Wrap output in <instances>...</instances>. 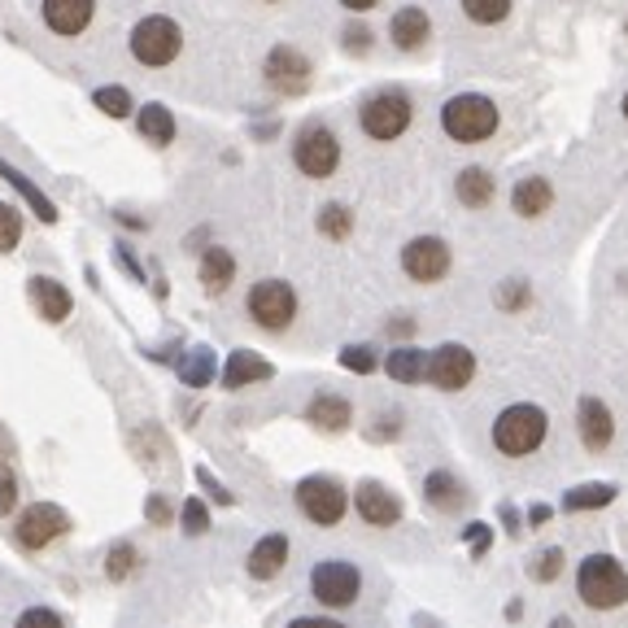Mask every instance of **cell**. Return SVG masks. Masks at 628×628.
<instances>
[{
  "instance_id": "obj_1",
  "label": "cell",
  "mask_w": 628,
  "mask_h": 628,
  "mask_svg": "<svg viewBox=\"0 0 628 628\" xmlns=\"http://www.w3.org/2000/svg\"><path fill=\"white\" fill-rule=\"evenodd\" d=\"M546 432H550V419L533 402H515L493 419V445L507 458H528L533 450H542Z\"/></svg>"
},
{
  "instance_id": "obj_2",
  "label": "cell",
  "mask_w": 628,
  "mask_h": 628,
  "mask_svg": "<svg viewBox=\"0 0 628 628\" xmlns=\"http://www.w3.org/2000/svg\"><path fill=\"white\" fill-rule=\"evenodd\" d=\"M577 594L594 612H616L628 603V572L612 555H590L577 568Z\"/></svg>"
},
{
  "instance_id": "obj_3",
  "label": "cell",
  "mask_w": 628,
  "mask_h": 628,
  "mask_svg": "<svg viewBox=\"0 0 628 628\" xmlns=\"http://www.w3.org/2000/svg\"><path fill=\"white\" fill-rule=\"evenodd\" d=\"M441 131L458 144H480L498 131V105L480 92H458L441 105Z\"/></svg>"
},
{
  "instance_id": "obj_4",
  "label": "cell",
  "mask_w": 628,
  "mask_h": 628,
  "mask_svg": "<svg viewBox=\"0 0 628 628\" xmlns=\"http://www.w3.org/2000/svg\"><path fill=\"white\" fill-rule=\"evenodd\" d=\"M358 123L371 140H397L415 123V101L402 88H380L358 105Z\"/></svg>"
},
{
  "instance_id": "obj_5",
  "label": "cell",
  "mask_w": 628,
  "mask_h": 628,
  "mask_svg": "<svg viewBox=\"0 0 628 628\" xmlns=\"http://www.w3.org/2000/svg\"><path fill=\"white\" fill-rule=\"evenodd\" d=\"M179 48H184V31H179V22L166 18V13L140 18V22L131 26V57H136L140 66H149V70L171 66V61L179 57Z\"/></svg>"
},
{
  "instance_id": "obj_6",
  "label": "cell",
  "mask_w": 628,
  "mask_h": 628,
  "mask_svg": "<svg viewBox=\"0 0 628 628\" xmlns=\"http://www.w3.org/2000/svg\"><path fill=\"white\" fill-rule=\"evenodd\" d=\"M293 162L306 179H327L340 166V140L327 123H306L293 140Z\"/></svg>"
},
{
  "instance_id": "obj_7",
  "label": "cell",
  "mask_w": 628,
  "mask_h": 628,
  "mask_svg": "<svg viewBox=\"0 0 628 628\" xmlns=\"http://www.w3.org/2000/svg\"><path fill=\"white\" fill-rule=\"evenodd\" d=\"M245 311H249V318H254L258 327L284 332V327L298 318V293H293V284H284V280H258V284L249 289Z\"/></svg>"
},
{
  "instance_id": "obj_8",
  "label": "cell",
  "mask_w": 628,
  "mask_h": 628,
  "mask_svg": "<svg viewBox=\"0 0 628 628\" xmlns=\"http://www.w3.org/2000/svg\"><path fill=\"white\" fill-rule=\"evenodd\" d=\"M298 507H302V515L318 524V528H336L340 520H345V511H349V498H345V489L332 480V476H306L302 485H298Z\"/></svg>"
},
{
  "instance_id": "obj_9",
  "label": "cell",
  "mask_w": 628,
  "mask_h": 628,
  "mask_svg": "<svg viewBox=\"0 0 628 628\" xmlns=\"http://www.w3.org/2000/svg\"><path fill=\"white\" fill-rule=\"evenodd\" d=\"M311 594L323 603V607H332V612L353 607V603H358V594H362V577H358V568H353V563L327 559V563H318V568L311 572Z\"/></svg>"
},
{
  "instance_id": "obj_10",
  "label": "cell",
  "mask_w": 628,
  "mask_h": 628,
  "mask_svg": "<svg viewBox=\"0 0 628 628\" xmlns=\"http://www.w3.org/2000/svg\"><path fill=\"white\" fill-rule=\"evenodd\" d=\"M66 533H70V515H66L57 502H35V507H26V511L18 515V524H13V537H18L22 550H44L48 542H57V537H66Z\"/></svg>"
},
{
  "instance_id": "obj_11",
  "label": "cell",
  "mask_w": 628,
  "mask_h": 628,
  "mask_svg": "<svg viewBox=\"0 0 628 628\" xmlns=\"http://www.w3.org/2000/svg\"><path fill=\"white\" fill-rule=\"evenodd\" d=\"M450 245L445 241H437V236H415V241H406V249H402V271L415 280V284H437V280H445L450 276Z\"/></svg>"
},
{
  "instance_id": "obj_12",
  "label": "cell",
  "mask_w": 628,
  "mask_h": 628,
  "mask_svg": "<svg viewBox=\"0 0 628 628\" xmlns=\"http://www.w3.org/2000/svg\"><path fill=\"white\" fill-rule=\"evenodd\" d=\"M428 380H432L441 393L467 388V384L476 380V353H472L467 345H458V340L432 349V353H428Z\"/></svg>"
},
{
  "instance_id": "obj_13",
  "label": "cell",
  "mask_w": 628,
  "mask_h": 628,
  "mask_svg": "<svg viewBox=\"0 0 628 628\" xmlns=\"http://www.w3.org/2000/svg\"><path fill=\"white\" fill-rule=\"evenodd\" d=\"M263 74H267V83H271L276 92H284V96H302V92L311 88V61H306V53H298L293 44H276V48L267 53V61H263Z\"/></svg>"
},
{
  "instance_id": "obj_14",
  "label": "cell",
  "mask_w": 628,
  "mask_h": 628,
  "mask_svg": "<svg viewBox=\"0 0 628 628\" xmlns=\"http://www.w3.org/2000/svg\"><path fill=\"white\" fill-rule=\"evenodd\" d=\"M353 507H358V515H362L371 528H393V524L402 520V502H397L384 485H375V480H362V485H358Z\"/></svg>"
},
{
  "instance_id": "obj_15",
  "label": "cell",
  "mask_w": 628,
  "mask_h": 628,
  "mask_svg": "<svg viewBox=\"0 0 628 628\" xmlns=\"http://www.w3.org/2000/svg\"><path fill=\"white\" fill-rule=\"evenodd\" d=\"M577 432H581L585 450H607V445H612V437H616V419H612L607 402H598V397H581V406H577Z\"/></svg>"
},
{
  "instance_id": "obj_16",
  "label": "cell",
  "mask_w": 628,
  "mask_h": 628,
  "mask_svg": "<svg viewBox=\"0 0 628 628\" xmlns=\"http://www.w3.org/2000/svg\"><path fill=\"white\" fill-rule=\"evenodd\" d=\"M428 35H432V18H428V9H419V4H402V9L388 18V39H393L402 53L423 48Z\"/></svg>"
},
{
  "instance_id": "obj_17",
  "label": "cell",
  "mask_w": 628,
  "mask_h": 628,
  "mask_svg": "<svg viewBox=\"0 0 628 628\" xmlns=\"http://www.w3.org/2000/svg\"><path fill=\"white\" fill-rule=\"evenodd\" d=\"M39 13H44V26L53 35H79V31H88L96 0H44Z\"/></svg>"
},
{
  "instance_id": "obj_18",
  "label": "cell",
  "mask_w": 628,
  "mask_h": 628,
  "mask_svg": "<svg viewBox=\"0 0 628 628\" xmlns=\"http://www.w3.org/2000/svg\"><path fill=\"white\" fill-rule=\"evenodd\" d=\"M31 302H35V311L39 318H48V323H61L66 314L74 311V302H70V289L61 284V280H48V276H35L31 284Z\"/></svg>"
},
{
  "instance_id": "obj_19",
  "label": "cell",
  "mask_w": 628,
  "mask_h": 628,
  "mask_svg": "<svg viewBox=\"0 0 628 628\" xmlns=\"http://www.w3.org/2000/svg\"><path fill=\"white\" fill-rule=\"evenodd\" d=\"M511 206H515V214H520V219H542V214L555 206V188H550V179H542V175L520 179V184L511 188Z\"/></svg>"
},
{
  "instance_id": "obj_20",
  "label": "cell",
  "mask_w": 628,
  "mask_h": 628,
  "mask_svg": "<svg viewBox=\"0 0 628 628\" xmlns=\"http://www.w3.org/2000/svg\"><path fill=\"white\" fill-rule=\"evenodd\" d=\"M284 563H289V537H284V533H271V537H263V542L249 550V577H254V581L280 577Z\"/></svg>"
},
{
  "instance_id": "obj_21",
  "label": "cell",
  "mask_w": 628,
  "mask_h": 628,
  "mask_svg": "<svg viewBox=\"0 0 628 628\" xmlns=\"http://www.w3.org/2000/svg\"><path fill=\"white\" fill-rule=\"evenodd\" d=\"M271 375H276L271 362H267L263 353H254V349H236V353L228 358V367H223V384H228V388L263 384V380H271Z\"/></svg>"
},
{
  "instance_id": "obj_22",
  "label": "cell",
  "mask_w": 628,
  "mask_h": 628,
  "mask_svg": "<svg viewBox=\"0 0 628 628\" xmlns=\"http://www.w3.org/2000/svg\"><path fill=\"white\" fill-rule=\"evenodd\" d=\"M423 498H428V507H432V511L454 515V511H463L467 489H463V480H458L454 472H432V476L423 480Z\"/></svg>"
},
{
  "instance_id": "obj_23",
  "label": "cell",
  "mask_w": 628,
  "mask_h": 628,
  "mask_svg": "<svg viewBox=\"0 0 628 628\" xmlns=\"http://www.w3.org/2000/svg\"><path fill=\"white\" fill-rule=\"evenodd\" d=\"M306 419L323 432H345L349 419H353V406L340 397V393H318L311 406H306Z\"/></svg>"
},
{
  "instance_id": "obj_24",
  "label": "cell",
  "mask_w": 628,
  "mask_h": 628,
  "mask_svg": "<svg viewBox=\"0 0 628 628\" xmlns=\"http://www.w3.org/2000/svg\"><path fill=\"white\" fill-rule=\"evenodd\" d=\"M454 193H458V201H463L467 210H485V206L493 201V175H489L485 166H467V171H458Z\"/></svg>"
},
{
  "instance_id": "obj_25",
  "label": "cell",
  "mask_w": 628,
  "mask_h": 628,
  "mask_svg": "<svg viewBox=\"0 0 628 628\" xmlns=\"http://www.w3.org/2000/svg\"><path fill=\"white\" fill-rule=\"evenodd\" d=\"M232 280H236V258H232L228 249H219V245L206 249V254H201V289L219 298V293H228Z\"/></svg>"
},
{
  "instance_id": "obj_26",
  "label": "cell",
  "mask_w": 628,
  "mask_h": 628,
  "mask_svg": "<svg viewBox=\"0 0 628 628\" xmlns=\"http://www.w3.org/2000/svg\"><path fill=\"white\" fill-rule=\"evenodd\" d=\"M384 371H388L397 384H419V380H428V353L415 349V345H397V349L384 358Z\"/></svg>"
},
{
  "instance_id": "obj_27",
  "label": "cell",
  "mask_w": 628,
  "mask_h": 628,
  "mask_svg": "<svg viewBox=\"0 0 628 628\" xmlns=\"http://www.w3.org/2000/svg\"><path fill=\"white\" fill-rule=\"evenodd\" d=\"M0 179H4V184H13V193H18V197L39 214V223H57V206H53V201H48V197H44V193L22 175V171H18V166H9L4 158H0Z\"/></svg>"
},
{
  "instance_id": "obj_28",
  "label": "cell",
  "mask_w": 628,
  "mask_h": 628,
  "mask_svg": "<svg viewBox=\"0 0 628 628\" xmlns=\"http://www.w3.org/2000/svg\"><path fill=\"white\" fill-rule=\"evenodd\" d=\"M136 127H140V136H144L149 144H158V149H166V144L175 140V114H171L166 105H144V109L136 114Z\"/></svg>"
},
{
  "instance_id": "obj_29",
  "label": "cell",
  "mask_w": 628,
  "mask_h": 628,
  "mask_svg": "<svg viewBox=\"0 0 628 628\" xmlns=\"http://www.w3.org/2000/svg\"><path fill=\"white\" fill-rule=\"evenodd\" d=\"M616 502V485H577V489H568V498H563V507L568 511H603V507H612Z\"/></svg>"
},
{
  "instance_id": "obj_30",
  "label": "cell",
  "mask_w": 628,
  "mask_h": 628,
  "mask_svg": "<svg viewBox=\"0 0 628 628\" xmlns=\"http://www.w3.org/2000/svg\"><path fill=\"white\" fill-rule=\"evenodd\" d=\"M458 9H463V18L476 22V26H498V22L511 18L515 0H458Z\"/></svg>"
},
{
  "instance_id": "obj_31",
  "label": "cell",
  "mask_w": 628,
  "mask_h": 628,
  "mask_svg": "<svg viewBox=\"0 0 628 628\" xmlns=\"http://www.w3.org/2000/svg\"><path fill=\"white\" fill-rule=\"evenodd\" d=\"M179 380L188 388H206L214 380V353L210 349H193L188 358H179Z\"/></svg>"
},
{
  "instance_id": "obj_32",
  "label": "cell",
  "mask_w": 628,
  "mask_h": 628,
  "mask_svg": "<svg viewBox=\"0 0 628 628\" xmlns=\"http://www.w3.org/2000/svg\"><path fill=\"white\" fill-rule=\"evenodd\" d=\"M318 232H323L327 241H345V236L353 232V214H349V206H340V201L323 206V210H318Z\"/></svg>"
},
{
  "instance_id": "obj_33",
  "label": "cell",
  "mask_w": 628,
  "mask_h": 628,
  "mask_svg": "<svg viewBox=\"0 0 628 628\" xmlns=\"http://www.w3.org/2000/svg\"><path fill=\"white\" fill-rule=\"evenodd\" d=\"M92 105H96L101 114H109V118H127V114H131V92H127V88H96V92H92Z\"/></svg>"
},
{
  "instance_id": "obj_34",
  "label": "cell",
  "mask_w": 628,
  "mask_h": 628,
  "mask_svg": "<svg viewBox=\"0 0 628 628\" xmlns=\"http://www.w3.org/2000/svg\"><path fill=\"white\" fill-rule=\"evenodd\" d=\"M136 563H140V559H136V546L118 542V546L109 550V559H105V577H109V581H127V577L136 572Z\"/></svg>"
},
{
  "instance_id": "obj_35",
  "label": "cell",
  "mask_w": 628,
  "mask_h": 628,
  "mask_svg": "<svg viewBox=\"0 0 628 628\" xmlns=\"http://www.w3.org/2000/svg\"><path fill=\"white\" fill-rule=\"evenodd\" d=\"M375 362H380V358H375V349H371V345H345V349H340V367H345V371L371 375V371H375Z\"/></svg>"
},
{
  "instance_id": "obj_36",
  "label": "cell",
  "mask_w": 628,
  "mask_h": 628,
  "mask_svg": "<svg viewBox=\"0 0 628 628\" xmlns=\"http://www.w3.org/2000/svg\"><path fill=\"white\" fill-rule=\"evenodd\" d=\"M18 241H22V219L9 201H0V254H9Z\"/></svg>"
},
{
  "instance_id": "obj_37",
  "label": "cell",
  "mask_w": 628,
  "mask_h": 628,
  "mask_svg": "<svg viewBox=\"0 0 628 628\" xmlns=\"http://www.w3.org/2000/svg\"><path fill=\"white\" fill-rule=\"evenodd\" d=\"M206 528H210L206 502H201V498H188V502H184V533H188V537H201Z\"/></svg>"
},
{
  "instance_id": "obj_38",
  "label": "cell",
  "mask_w": 628,
  "mask_h": 628,
  "mask_svg": "<svg viewBox=\"0 0 628 628\" xmlns=\"http://www.w3.org/2000/svg\"><path fill=\"white\" fill-rule=\"evenodd\" d=\"M528 572H533V581H542V585H546V581H555V577L563 572V550H542V555L533 559V568H528Z\"/></svg>"
},
{
  "instance_id": "obj_39",
  "label": "cell",
  "mask_w": 628,
  "mask_h": 628,
  "mask_svg": "<svg viewBox=\"0 0 628 628\" xmlns=\"http://www.w3.org/2000/svg\"><path fill=\"white\" fill-rule=\"evenodd\" d=\"M18 628H66V625H61V616L48 612V607H26V612L18 616Z\"/></svg>"
},
{
  "instance_id": "obj_40",
  "label": "cell",
  "mask_w": 628,
  "mask_h": 628,
  "mask_svg": "<svg viewBox=\"0 0 628 628\" xmlns=\"http://www.w3.org/2000/svg\"><path fill=\"white\" fill-rule=\"evenodd\" d=\"M463 542H467V550H472V555H485V550L493 546V533H489V524H467Z\"/></svg>"
},
{
  "instance_id": "obj_41",
  "label": "cell",
  "mask_w": 628,
  "mask_h": 628,
  "mask_svg": "<svg viewBox=\"0 0 628 628\" xmlns=\"http://www.w3.org/2000/svg\"><path fill=\"white\" fill-rule=\"evenodd\" d=\"M18 507V480H13V472L0 463V515H9Z\"/></svg>"
},
{
  "instance_id": "obj_42",
  "label": "cell",
  "mask_w": 628,
  "mask_h": 628,
  "mask_svg": "<svg viewBox=\"0 0 628 628\" xmlns=\"http://www.w3.org/2000/svg\"><path fill=\"white\" fill-rule=\"evenodd\" d=\"M498 302H502L507 311L524 306V302H528V284H524V280H507V284H502V293H498Z\"/></svg>"
},
{
  "instance_id": "obj_43",
  "label": "cell",
  "mask_w": 628,
  "mask_h": 628,
  "mask_svg": "<svg viewBox=\"0 0 628 628\" xmlns=\"http://www.w3.org/2000/svg\"><path fill=\"white\" fill-rule=\"evenodd\" d=\"M144 515H149V524H171V502H166L162 493H153V498L144 502Z\"/></svg>"
},
{
  "instance_id": "obj_44",
  "label": "cell",
  "mask_w": 628,
  "mask_h": 628,
  "mask_svg": "<svg viewBox=\"0 0 628 628\" xmlns=\"http://www.w3.org/2000/svg\"><path fill=\"white\" fill-rule=\"evenodd\" d=\"M340 39H345V48H349V53H362V48L371 44V31H367V26H345V31H340Z\"/></svg>"
},
{
  "instance_id": "obj_45",
  "label": "cell",
  "mask_w": 628,
  "mask_h": 628,
  "mask_svg": "<svg viewBox=\"0 0 628 628\" xmlns=\"http://www.w3.org/2000/svg\"><path fill=\"white\" fill-rule=\"evenodd\" d=\"M197 480H201V485H206V489L214 493V502H223V507H232V493H228V489H223V485H219V480H214V476H210L206 467L197 472Z\"/></svg>"
},
{
  "instance_id": "obj_46",
  "label": "cell",
  "mask_w": 628,
  "mask_h": 628,
  "mask_svg": "<svg viewBox=\"0 0 628 628\" xmlns=\"http://www.w3.org/2000/svg\"><path fill=\"white\" fill-rule=\"evenodd\" d=\"M289 628H345L340 620H323V616H298Z\"/></svg>"
},
{
  "instance_id": "obj_47",
  "label": "cell",
  "mask_w": 628,
  "mask_h": 628,
  "mask_svg": "<svg viewBox=\"0 0 628 628\" xmlns=\"http://www.w3.org/2000/svg\"><path fill=\"white\" fill-rule=\"evenodd\" d=\"M340 4H345L349 13H367V9H375L380 0H340Z\"/></svg>"
},
{
  "instance_id": "obj_48",
  "label": "cell",
  "mask_w": 628,
  "mask_h": 628,
  "mask_svg": "<svg viewBox=\"0 0 628 628\" xmlns=\"http://www.w3.org/2000/svg\"><path fill=\"white\" fill-rule=\"evenodd\" d=\"M528 520H533V524H546V520H550V507H533Z\"/></svg>"
},
{
  "instance_id": "obj_49",
  "label": "cell",
  "mask_w": 628,
  "mask_h": 628,
  "mask_svg": "<svg viewBox=\"0 0 628 628\" xmlns=\"http://www.w3.org/2000/svg\"><path fill=\"white\" fill-rule=\"evenodd\" d=\"M620 114H625V123H628V92H625V101H620Z\"/></svg>"
},
{
  "instance_id": "obj_50",
  "label": "cell",
  "mask_w": 628,
  "mask_h": 628,
  "mask_svg": "<svg viewBox=\"0 0 628 628\" xmlns=\"http://www.w3.org/2000/svg\"><path fill=\"white\" fill-rule=\"evenodd\" d=\"M550 628H572V620H555Z\"/></svg>"
}]
</instances>
